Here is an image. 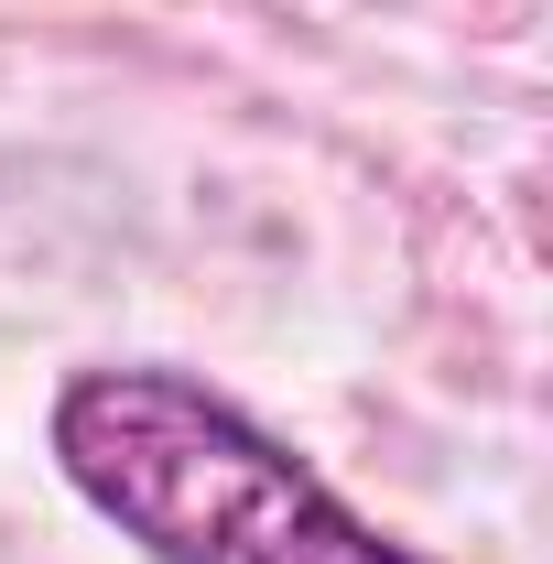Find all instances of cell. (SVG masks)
I'll return each instance as SVG.
<instances>
[{
    "label": "cell",
    "instance_id": "cell-1",
    "mask_svg": "<svg viewBox=\"0 0 553 564\" xmlns=\"http://www.w3.org/2000/svg\"><path fill=\"white\" fill-rule=\"evenodd\" d=\"M44 456L152 564H434L423 543L347 510L261 413L163 358L66 369L44 402Z\"/></svg>",
    "mask_w": 553,
    "mask_h": 564
}]
</instances>
